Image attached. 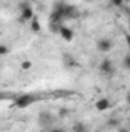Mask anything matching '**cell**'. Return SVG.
<instances>
[{
  "label": "cell",
  "mask_w": 130,
  "mask_h": 132,
  "mask_svg": "<svg viewBox=\"0 0 130 132\" xmlns=\"http://www.w3.org/2000/svg\"><path fill=\"white\" fill-rule=\"evenodd\" d=\"M110 106H112V103H110L109 98H99L95 103V109H97L98 112H104V111L110 109Z\"/></svg>",
  "instance_id": "52a82bcc"
},
{
  "label": "cell",
  "mask_w": 130,
  "mask_h": 132,
  "mask_svg": "<svg viewBox=\"0 0 130 132\" xmlns=\"http://www.w3.org/2000/svg\"><path fill=\"white\" fill-rule=\"evenodd\" d=\"M72 132H87V126L84 123H75L72 126Z\"/></svg>",
  "instance_id": "9c48e42d"
},
{
  "label": "cell",
  "mask_w": 130,
  "mask_h": 132,
  "mask_svg": "<svg viewBox=\"0 0 130 132\" xmlns=\"http://www.w3.org/2000/svg\"><path fill=\"white\" fill-rule=\"evenodd\" d=\"M110 3H113L115 6H121L123 5V0H110Z\"/></svg>",
  "instance_id": "5bb4252c"
},
{
  "label": "cell",
  "mask_w": 130,
  "mask_h": 132,
  "mask_svg": "<svg viewBox=\"0 0 130 132\" xmlns=\"http://www.w3.org/2000/svg\"><path fill=\"white\" fill-rule=\"evenodd\" d=\"M126 43H127V46H129V49H130V32L126 34Z\"/></svg>",
  "instance_id": "9a60e30c"
},
{
  "label": "cell",
  "mask_w": 130,
  "mask_h": 132,
  "mask_svg": "<svg viewBox=\"0 0 130 132\" xmlns=\"http://www.w3.org/2000/svg\"><path fill=\"white\" fill-rule=\"evenodd\" d=\"M28 2H38V0H28Z\"/></svg>",
  "instance_id": "d6986e66"
},
{
  "label": "cell",
  "mask_w": 130,
  "mask_h": 132,
  "mask_svg": "<svg viewBox=\"0 0 130 132\" xmlns=\"http://www.w3.org/2000/svg\"><path fill=\"white\" fill-rule=\"evenodd\" d=\"M97 49L99 52H110L112 49H113V42L110 40V38H107V37H103V38H99L97 42Z\"/></svg>",
  "instance_id": "277c9868"
},
{
  "label": "cell",
  "mask_w": 130,
  "mask_h": 132,
  "mask_svg": "<svg viewBox=\"0 0 130 132\" xmlns=\"http://www.w3.org/2000/svg\"><path fill=\"white\" fill-rule=\"evenodd\" d=\"M48 132H66L64 129H58V128H55V129H51V131H48Z\"/></svg>",
  "instance_id": "2e32d148"
},
{
  "label": "cell",
  "mask_w": 130,
  "mask_h": 132,
  "mask_svg": "<svg viewBox=\"0 0 130 132\" xmlns=\"http://www.w3.org/2000/svg\"><path fill=\"white\" fill-rule=\"evenodd\" d=\"M77 15V9L70 5H66V3H57L49 15L52 25H57V28L61 25L63 20H67V19H73Z\"/></svg>",
  "instance_id": "6da1fadb"
},
{
  "label": "cell",
  "mask_w": 130,
  "mask_h": 132,
  "mask_svg": "<svg viewBox=\"0 0 130 132\" xmlns=\"http://www.w3.org/2000/svg\"><path fill=\"white\" fill-rule=\"evenodd\" d=\"M37 100H38V97L35 94H23L14 100V104L20 109H26V108L32 106L34 103H37Z\"/></svg>",
  "instance_id": "3957f363"
},
{
  "label": "cell",
  "mask_w": 130,
  "mask_h": 132,
  "mask_svg": "<svg viewBox=\"0 0 130 132\" xmlns=\"http://www.w3.org/2000/svg\"><path fill=\"white\" fill-rule=\"evenodd\" d=\"M110 128H116L118 126V120H115V118H112V120H109V123H107Z\"/></svg>",
  "instance_id": "4fadbf2b"
},
{
  "label": "cell",
  "mask_w": 130,
  "mask_h": 132,
  "mask_svg": "<svg viewBox=\"0 0 130 132\" xmlns=\"http://www.w3.org/2000/svg\"><path fill=\"white\" fill-rule=\"evenodd\" d=\"M98 68H99V72L104 74V75H112V74L115 72V66H113V62H112L110 59L101 60V63H99Z\"/></svg>",
  "instance_id": "5b68a950"
},
{
  "label": "cell",
  "mask_w": 130,
  "mask_h": 132,
  "mask_svg": "<svg viewBox=\"0 0 130 132\" xmlns=\"http://www.w3.org/2000/svg\"><path fill=\"white\" fill-rule=\"evenodd\" d=\"M57 31L58 34L61 35V38L66 40V42H70V40H73V29H70L69 26H66V25H60L58 28H57Z\"/></svg>",
  "instance_id": "8992f818"
},
{
  "label": "cell",
  "mask_w": 130,
  "mask_h": 132,
  "mask_svg": "<svg viewBox=\"0 0 130 132\" xmlns=\"http://www.w3.org/2000/svg\"><path fill=\"white\" fill-rule=\"evenodd\" d=\"M31 29H32L34 32H40L41 31V23H40V20L37 17H34L32 22H31Z\"/></svg>",
  "instance_id": "ba28073f"
},
{
  "label": "cell",
  "mask_w": 130,
  "mask_h": 132,
  "mask_svg": "<svg viewBox=\"0 0 130 132\" xmlns=\"http://www.w3.org/2000/svg\"><path fill=\"white\" fill-rule=\"evenodd\" d=\"M126 100H127V103H129V104H130V91H129V92H127V97H126Z\"/></svg>",
  "instance_id": "e0dca14e"
},
{
  "label": "cell",
  "mask_w": 130,
  "mask_h": 132,
  "mask_svg": "<svg viewBox=\"0 0 130 132\" xmlns=\"http://www.w3.org/2000/svg\"><path fill=\"white\" fill-rule=\"evenodd\" d=\"M8 51H9V49H8L5 45H0V54H2V55H6V54H8Z\"/></svg>",
  "instance_id": "7c38bea8"
},
{
  "label": "cell",
  "mask_w": 130,
  "mask_h": 132,
  "mask_svg": "<svg viewBox=\"0 0 130 132\" xmlns=\"http://www.w3.org/2000/svg\"><path fill=\"white\" fill-rule=\"evenodd\" d=\"M123 66L126 69H130V54H127L124 59H123Z\"/></svg>",
  "instance_id": "30bf717a"
},
{
  "label": "cell",
  "mask_w": 130,
  "mask_h": 132,
  "mask_svg": "<svg viewBox=\"0 0 130 132\" xmlns=\"http://www.w3.org/2000/svg\"><path fill=\"white\" fill-rule=\"evenodd\" d=\"M31 66H32V63H31L29 60H26V62H22V69H23V71H28V69H31Z\"/></svg>",
  "instance_id": "8fae6325"
},
{
  "label": "cell",
  "mask_w": 130,
  "mask_h": 132,
  "mask_svg": "<svg viewBox=\"0 0 130 132\" xmlns=\"http://www.w3.org/2000/svg\"><path fill=\"white\" fill-rule=\"evenodd\" d=\"M18 8H20V22L22 23H26V22H32V19L35 17L34 14L32 6L29 5V2H22L18 3Z\"/></svg>",
  "instance_id": "7a4b0ae2"
},
{
  "label": "cell",
  "mask_w": 130,
  "mask_h": 132,
  "mask_svg": "<svg viewBox=\"0 0 130 132\" xmlns=\"http://www.w3.org/2000/svg\"><path fill=\"white\" fill-rule=\"evenodd\" d=\"M86 2H90V0H86Z\"/></svg>",
  "instance_id": "ffe728a7"
},
{
  "label": "cell",
  "mask_w": 130,
  "mask_h": 132,
  "mask_svg": "<svg viewBox=\"0 0 130 132\" xmlns=\"http://www.w3.org/2000/svg\"><path fill=\"white\" fill-rule=\"evenodd\" d=\"M119 132H127V131H126V129H121V131H119Z\"/></svg>",
  "instance_id": "ac0fdd59"
}]
</instances>
